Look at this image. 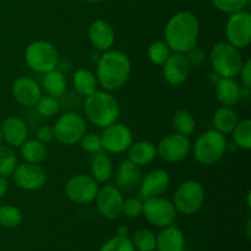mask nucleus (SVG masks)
<instances>
[{
	"mask_svg": "<svg viewBox=\"0 0 251 251\" xmlns=\"http://www.w3.org/2000/svg\"><path fill=\"white\" fill-rule=\"evenodd\" d=\"M200 24L191 11L184 10L174 14L164 27V42L173 53L186 54L196 48Z\"/></svg>",
	"mask_w": 251,
	"mask_h": 251,
	"instance_id": "nucleus-1",
	"label": "nucleus"
},
{
	"mask_svg": "<svg viewBox=\"0 0 251 251\" xmlns=\"http://www.w3.org/2000/svg\"><path fill=\"white\" fill-rule=\"evenodd\" d=\"M131 74V61L122 50L109 49L103 51L97 61L96 76L98 85L104 91H117L124 87Z\"/></svg>",
	"mask_w": 251,
	"mask_h": 251,
	"instance_id": "nucleus-2",
	"label": "nucleus"
},
{
	"mask_svg": "<svg viewBox=\"0 0 251 251\" xmlns=\"http://www.w3.org/2000/svg\"><path fill=\"white\" fill-rule=\"evenodd\" d=\"M83 110L86 118L93 125L102 129L118 122L120 114V107L117 98L104 90H97L86 96Z\"/></svg>",
	"mask_w": 251,
	"mask_h": 251,
	"instance_id": "nucleus-3",
	"label": "nucleus"
},
{
	"mask_svg": "<svg viewBox=\"0 0 251 251\" xmlns=\"http://www.w3.org/2000/svg\"><path fill=\"white\" fill-rule=\"evenodd\" d=\"M227 139L226 135L217 130H207L196 139L193 149L194 157L202 166H213L225 157L227 152Z\"/></svg>",
	"mask_w": 251,
	"mask_h": 251,
	"instance_id": "nucleus-4",
	"label": "nucleus"
},
{
	"mask_svg": "<svg viewBox=\"0 0 251 251\" xmlns=\"http://www.w3.org/2000/svg\"><path fill=\"white\" fill-rule=\"evenodd\" d=\"M210 60L216 75L235 78L239 75L244 59L239 49L228 42H218L210 51Z\"/></svg>",
	"mask_w": 251,
	"mask_h": 251,
	"instance_id": "nucleus-5",
	"label": "nucleus"
},
{
	"mask_svg": "<svg viewBox=\"0 0 251 251\" xmlns=\"http://www.w3.org/2000/svg\"><path fill=\"white\" fill-rule=\"evenodd\" d=\"M25 61L32 71L46 74L56 69L59 64V53L55 47L48 41H33L26 47Z\"/></svg>",
	"mask_w": 251,
	"mask_h": 251,
	"instance_id": "nucleus-6",
	"label": "nucleus"
},
{
	"mask_svg": "<svg viewBox=\"0 0 251 251\" xmlns=\"http://www.w3.org/2000/svg\"><path fill=\"white\" fill-rule=\"evenodd\" d=\"M205 202V189L198 180H185L176 188L173 205L176 212L184 216L198 213Z\"/></svg>",
	"mask_w": 251,
	"mask_h": 251,
	"instance_id": "nucleus-7",
	"label": "nucleus"
},
{
	"mask_svg": "<svg viewBox=\"0 0 251 251\" xmlns=\"http://www.w3.org/2000/svg\"><path fill=\"white\" fill-rule=\"evenodd\" d=\"M54 140L65 146H73L80 142L87 131L86 120L75 112L64 113L58 118L53 126Z\"/></svg>",
	"mask_w": 251,
	"mask_h": 251,
	"instance_id": "nucleus-8",
	"label": "nucleus"
},
{
	"mask_svg": "<svg viewBox=\"0 0 251 251\" xmlns=\"http://www.w3.org/2000/svg\"><path fill=\"white\" fill-rule=\"evenodd\" d=\"M142 215L153 227L164 228L174 225L178 212L172 201L163 196H156L144 200Z\"/></svg>",
	"mask_w": 251,
	"mask_h": 251,
	"instance_id": "nucleus-9",
	"label": "nucleus"
},
{
	"mask_svg": "<svg viewBox=\"0 0 251 251\" xmlns=\"http://www.w3.org/2000/svg\"><path fill=\"white\" fill-rule=\"evenodd\" d=\"M226 38L237 49H245L251 43V14L248 10L230 14L226 24Z\"/></svg>",
	"mask_w": 251,
	"mask_h": 251,
	"instance_id": "nucleus-10",
	"label": "nucleus"
},
{
	"mask_svg": "<svg viewBox=\"0 0 251 251\" xmlns=\"http://www.w3.org/2000/svg\"><path fill=\"white\" fill-rule=\"evenodd\" d=\"M65 195L69 200L77 205H87L95 201L100 190V184L91 176V174H76L71 176L65 184Z\"/></svg>",
	"mask_w": 251,
	"mask_h": 251,
	"instance_id": "nucleus-11",
	"label": "nucleus"
},
{
	"mask_svg": "<svg viewBox=\"0 0 251 251\" xmlns=\"http://www.w3.org/2000/svg\"><path fill=\"white\" fill-rule=\"evenodd\" d=\"M191 141L188 136L174 132L164 136L156 146L157 156L168 163L184 161L191 152Z\"/></svg>",
	"mask_w": 251,
	"mask_h": 251,
	"instance_id": "nucleus-12",
	"label": "nucleus"
},
{
	"mask_svg": "<svg viewBox=\"0 0 251 251\" xmlns=\"http://www.w3.org/2000/svg\"><path fill=\"white\" fill-rule=\"evenodd\" d=\"M100 136L103 150L115 154L127 151L134 142V136L130 127L118 122L103 127V131L100 132Z\"/></svg>",
	"mask_w": 251,
	"mask_h": 251,
	"instance_id": "nucleus-13",
	"label": "nucleus"
},
{
	"mask_svg": "<svg viewBox=\"0 0 251 251\" xmlns=\"http://www.w3.org/2000/svg\"><path fill=\"white\" fill-rule=\"evenodd\" d=\"M11 176L15 184L26 191L39 190L47 183V173L43 167L28 162L17 164Z\"/></svg>",
	"mask_w": 251,
	"mask_h": 251,
	"instance_id": "nucleus-14",
	"label": "nucleus"
},
{
	"mask_svg": "<svg viewBox=\"0 0 251 251\" xmlns=\"http://www.w3.org/2000/svg\"><path fill=\"white\" fill-rule=\"evenodd\" d=\"M124 201L123 193L112 184H105L100 188L95 199L96 207L102 217L113 221L122 215V205Z\"/></svg>",
	"mask_w": 251,
	"mask_h": 251,
	"instance_id": "nucleus-15",
	"label": "nucleus"
},
{
	"mask_svg": "<svg viewBox=\"0 0 251 251\" xmlns=\"http://www.w3.org/2000/svg\"><path fill=\"white\" fill-rule=\"evenodd\" d=\"M169 184H171V176H169L168 172L161 168L153 169L145 176H142L141 183L137 189L139 191L137 198L144 201L146 199L162 196L168 190Z\"/></svg>",
	"mask_w": 251,
	"mask_h": 251,
	"instance_id": "nucleus-16",
	"label": "nucleus"
},
{
	"mask_svg": "<svg viewBox=\"0 0 251 251\" xmlns=\"http://www.w3.org/2000/svg\"><path fill=\"white\" fill-rule=\"evenodd\" d=\"M162 66L164 80L173 87L181 86L190 76L191 64L185 54L172 53Z\"/></svg>",
	"mask_w": 251,
	"mask_h": 251,
	"instance_id": "nucleus-17",
	"label": "nucleus"
},
{
	"mask_svg": "<svg viewBox=\"0 0 251 251\" xmlns=\"http://www.w3.org/2000/svg\"><path fill=\"white\" fill-rule=\"evenodd\" d=\"M12 97L20 105L33 108L42 97V88L34 78L20 76L12 83Z\"/></svg>",
	"mask_w": 251,
	"mask_h": 251,
	"instance_id": "nucleus-18",
	"label": "nucleus"
},
{
	"mask_svg": "<svg viewBox=\"0 0 251 251\" xmlns=\"http://www.w3.org/2000/svg\"><path fill=\"white\" fill-rule=\"evenodd\" d=\"M142 173L139 166L129 159L120 162L115 171V186L123 194H132L139 189Z\"/></svg>",
	"mask_w": 251,
	"mask_h": 251,
	"instance_id": "nucleus-19",
	"label": "nucleus"
},
{
	"mask_svg": "<svg viewBox=\"0 0 251 251\" xmlns=\"http://www.w3.org/2000/svg\"><path fill=\"white\" fill-rule=\"evenodd\" d=\"M88 39L97 50L102 51V53L109 50L115 43L114 28L105 20H95L88 27Z\"/></svg>",
	"mask_w": 251,
	"mask_h": 251,
	"instance_id": "nucleus-20",
	"label": "nucleus"
},
{
	"mask_svg": "<svg viewBox=\"0 0 251 251\" xmlns=\"http://www.w3.org/2000/svg\"><path fill=\"white\" fill-rule=\"evenodd\" d=\"M2 140L10 147H20L28 137V129L27 125L21 118L7 117L2 122L1 126Z\"/></svg>",
	"mask_w": 251,
	"mask_h": 251,
	"instance_id": "nucleus-21",
	"label": "nucleus"
},
{
	"mask_svg": "<svg viewBox=\"0 0 251 251\" xmlns=\"http://www.w3.org/2000/svg\"><path fill=\"white\" fill-rule=\"evenodd\" d=\"M215 93L218 102L225 107H234L242 100V88L235 78L218 77L215 83Z\"/></svg>",
	"mask_w": 251,
	"mask_h": 251,
	"instance_id": "nucleus-22",
	"label": "nucleus"
},
{
	"mask_svg": "<svg viewBox=\"0 0 251 251\" xmlns=\"http://www.w3.org/2000/svg\"><path fill=\"white\" fill-rule=\"evenodd\" d=\"M185 237L183 232L174 225L162 228L156 235L157 251H185Z\"/></svg>",
	"mask_w": 251,
	"mask_h": 251,
	"instance_id": "nucleus-23",
	"label": "nucleus"
},
{
	"mask_svg": "<svg viewBox=\"0 0 251 251\" xmlns=\"http://www.w3.org/2000/svg\"><path fill=\"white\" fill-rule=\"evenodd\" d=\"M157 158L156 145L147 140L132 142L127 150V159L139 167L150 166Z\"/></svg>",
	"mask_w": 251,
	"mask_h": 251,
	"instance_id": "nucleus-24",
	"label": "nucleus"
},
{
	"mask_svg": "<svg viewBox=\"0 0 251 251\" xmlns=\"http://www.w3.org/2000/svg\"><path fill=\"white\" fill-rule=\"evenodd\" d=\"M91 176L97 181L98 184H104L112 178L113 168L112 159L104 154L103 152H98L93 156L92 162H91Z\"/></svg>",
	"mask_w": 251,
	"mask_h": 251,
	"instance_id": "nucleus-25",
	"label": "nucleus"
},
{
	"mask_svg": "<svg viewBox=\"0 0 251 251\" xmlns=\"http://www.w3.org/2000/svg\"><path fill=\"white\" fill-rule=\"evenodd\" d=\"M42 87L46 91L47 95L59 98L61 96H64V93L66 92L68 82H66V77L64 76V74L61 71L54 69V70L43 74Z\"/></svg>",
	"mask_w": 251,
	"mask_h": 251,
	"instance_id": "nucleus-26",
	"label": "nucleus"
},
{
	"mask_svg": "<svg viewBox=\"0 0 251 251\" xmlns=\"http://www.w3.org/2000/svg\"><path fill=\"white\" fill-rule=\"evenodd\" d=\"M238 122H239L238 115L235 110L233 109V107H225V105H221L216 110L212 119L215 130H217L218 132L223 135L230 134Z\"/></svg>",
	"mask_w": 251,
	"mask_h": 251,
	"instance_id": "nucleus-27",
	"label": "nucleus"
},
{
	"mask_svg": "<svg viewBox=\"0 0 251 251\" xmlns=\"http://www.w3.org/2000/svg\"><path fill=\"white\" fill-rule=\"evenodd\" d=\"M73 86L77 93L88 96L98 90V80L95 73L88 69H78L73 76Z\"/></svg>",
	"mask_w": 251,
	"mask_h": 251,
	"instance_id": "nucleus-28",
	"label": "nucleus"
},
{
	"mask_svg": "<svg viewBox=\"0 0 251 251\" xmlns=\"http://www.w3.org/2000/svg\"><path fill=\"white\" fill-rule=\"evenodd\" d=\"M21 149V157L25 162L34 164H42L48 157V149L47 145L42 144L38 140H26L20 146Z\"/></svg>",
	"mask_w": 251,
	"mask_h": 251,
	"instance_id": "nucleus-29",
	"label": "nucleus"
},
{
	"mask_svg": "<svg viewBox=\"0 0 251 251\" xmlns=\"http://www.w3.org/2000/svg\"><path fill=\"white\" fill-rule=\"evenodd\" d=\"M172 124H173L174 129L178 134L184 135V136H191L196 130V122L194 119L193 114L188 110H178L176 114L173 115L172 119Z\"/></svg>",
	"mask_w": 251,
	"mask_h": 251,
	"instance_id": "nucleus-30",
	"label": "nucleus"
},
{
	"mask_svg": "<svg viewBox=\"0 0 251 251\" xmlns=\"http://www.w3.org/2000/svg\"><path fill=\"white\" fill-rule=\"evenodd\" d=\"M233 137V144L242 150L251 149V120L243 119L237 123L233 131L230 132Z\"/></svg>",
	"mask_w": 251,
	"mask_h": 251,
	"instance_id": "nucleus-31",
	"label": "nucleus"
},
{
	"mask_svg": "<svg viewBox=\"0 0 251 251\" xmlns=\"http://www.w3.org/2000/svg\"><path fill=\"white\" fill-rule=\"evenodd\" d=\"M131 243L136 251H154L156 250V234L151 229L141 228L134 233Z\"/></svg>",
	"mask_w": 251,
	"mask_h": 251,
	"instance_id": "nucleus-32",
	"label": "nucleus"
},
{
	"mask_svg": "<svg viewBox=\"0 0 251 251\" xmlns=\"http://www.w3.org/2000/svg\"><path fill=\"white\" fill-rule=\"evenodd\" d=\"M17 166V157L12 147L0 142V176H11Z\"/></svg>",
	"mask_w": 251,
	"mask_h": 251,
	"instance_id": "nucleus-33",
	"label": "nucleus"
},
{
	"mask_svg": "<svg viewBox=\"0 0 251 251\" xmlns=\"http://www.w3.org/2000/svg\"><path fill=\"white\" fill-rule=\"evenodd\" d=\"M172 50L164 41H154L147 48V56L154 65L162 66L169 58Z\"/></svg>",
	"mask_w": 251,
	"mask_h": 251,
	"instance_id": "nucleus-34",
	"label": "nucleus"
},
{
	"mask_svg": "<svg viewBox=\"0 0 251 251\" xmlns=\"http://www.w3.org/2000/svg\"><path fill=\"white\" fill-rule=\"evenodd\" d=\"M22 222V212L12 205L0 206V226L4 228H15Z\"/></svg>",
	"mask_w": 251,
	"mask_h": 251,
	"instance_id": "nucleus-35",
	"label": "nucleus"
},
{
	"mask_svg": "<svg viewBox=\"0 0 251 251\" xmlns=\"http://www.w3.org/2000/svg\"><path fill=\"white\" fill-rule=\"evenodd\" d=\"M38 112L39 115L46 118H51L55 114H58L59 109H60V104L58 102V98L51 97V96L47 95L39 98V100L37 102V104L34 105Z\"/></svg>",
	"mask_w": 251,
	"mask_h": 251,
	"instance_id": "nucleus-36",
	"label": "nucleus"
},
{
	"mask_svg": "<svg viewBox=\"0 0 251 251\" xmlns=\"http://www.w3.org/2000/svg\"><path fill=\"white\" fill-rule=\"evenodd\" d=\"M100 251H136L132 245L131 239L129 237H115L110 238L108 242L100 247Z\"/></svg>",
	"mask_w": 251,
	"mask_h": 251,
	"instance_id": "nucleus-37",
	"label": "nucleus"
},
{
	"mask_svg": "<svg viewBox=\"0 0 251 251\" xmlns=\"http://www.w3.org/2000/svg\"><path fill=\"white\" fill-rule=\"evenodd\" d=\"M249 1L250 0H212V4L220 11L230 15L247 9Z\"/></svg>",
	"mask_w": 251,
	"mask_h": 251,
	"instance_id": "nucleus-38",
	"label": "nucleus"
},
{
	"mask_svg": "<svg viewBox=\"0 0 251 251\" xmlns=\"http://www.w3.org/2000/svg\"><path fill=\"white\" fill-rule=\"evenodd\" d=\"M144 201L140 198L124 199L122 205V215L127 218H137L142 215Z\"/></svg>",
	"mask_w": 251,
	"mask_h": 251,
	"instance_id": "nucleus-39",
	"label": "nucleus"
},
{
	"mask_svg": "<svg viewBox=\"0 0 251 251\" xmlns=\"http://www.w3.org/2000/svg\"><path fill=\"white\" fill-rule=\"evenodd\" d=\"M81 149L85 152L91 154H96L98 152H102V141H100V136L98 134H85L82 136V139L80 140Z\"/></svg>",
	"mask_w": 251,
	"mask_h": 251,
	"instance_id": "nucleus-40",
	"label": "nucleus"
},
{
	"mask_svg": "<svg viewBox=\"0 0 251 251\" xmlns=\"http://www.w3.org/2000/svg\"><path fill=\"white\" fill-rule=\"evenodd\" d=\"M36 139L44 145L50 144L51 141H54L53 126H49V125H42V126L37 130Z\"/></svg>",
	"mask_w": 251,
	"mask_h": 251,
	"instance_id": "nucleus-41",
	"label": "nucleus"
},
{
	"mask_svg": "<svg viewBox=\"0 0 251 251\" xmlns=\"http://www.w3.org/2000/svg\"><path fill=\"white\" fill-rule=\"evenodd\" d=\"M240 78H242V83L245 88H251V60L248 59L243 63L242 69L239 71Z\"/></svg>",
	"mask_w": 251,
	"mask_h": 251,
	"instance_id": "nucleus-42",
	"label": "nucleus"
},
{
	"mask_svg": "<svg viewBox=\"0 0 251 251\" xmlns=\"http://www.w3.org/2000/svg\"><path fill=\"white\" fill-rule=\"evenodd\" d=\"M9 191V181L5 176H0V199L4 198Z\"/></svg>",
	"mask_w": 251,
	"mask_h": 251,
	"instance_id": "nucleus-43",
	"label": "nucleus"
},
{
	"mask_svg": "<svg viewBox=\"0 0 251 251\" xmlns=\"http://www.w3.org/2000/svg\"><path fill=\"white\" fill-rule=\"evenodd\" d=\"M129 234L130 230L126 226H120V227H118L117 235H119V237H129Z\"/></svg>",
	"mask_w": 251,
	"mask_h": 251,
	"instance_id": "nucleus-44",
	"label": "nucleus"
},
{
	"mask_svg": "<svg viewBox=\"0 0 251 251\" xmlns=\"http://www.w3.org/2000/svg\"><path fill=\"white\" fill-rule=\"evenodd\" d=\"M83 1L88 2V4H100V2L104 1V0H83Z\"/></svg>",
	"mask_w": 251,
	"mask_h": 251,
	"instance_id": "nucleus-45",
	"label": "nucleus"
},
{
	"mask_svg": "<svg viewBox=\"0 0 251 251\" xmlns=\"http://www.w3.org/2000/svg\"><path fill=\"white\" fill-rule=\"evenodd\" d=\"M2 141V135H1V129H0V142Z\"/></svg>",
	"mask_w": 251,
	"mask_h": 251,
	"instance_id": "nucleus-46",
	"label": "nucleus"
}]
</instances>
